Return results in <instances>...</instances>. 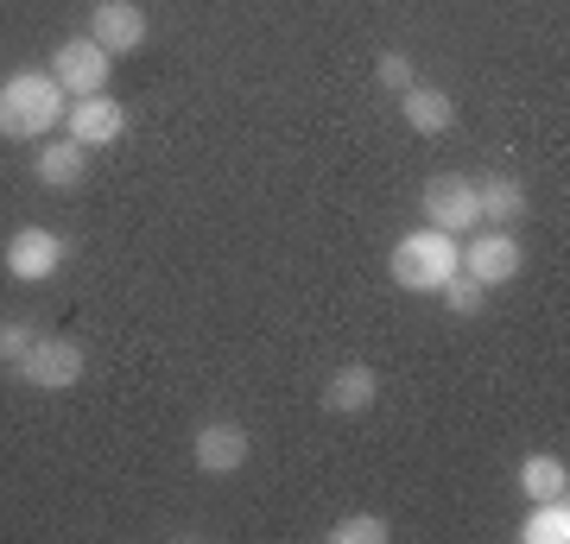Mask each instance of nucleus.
<instances>
[{"instance_id": "f257e3e1", "label": "nucleus", "mask_w": 570, "mask_h": 544, "mask_svg": "<svg viewBox=\"0 0 570 544\" xmlns=\"http://www.w3.org/2000/svg\"><path fill=\"white\" fill-rule=\"evenodd\" d=\"M63 82L51 70H13V77L0 82V140H51L63 127Z\"/></svg>"}, {"instance_id": "f03ea898", "label": "nucleus", "mask_w": 570, "mask_h": 544, "mask_svg": "<svg viewBox=\"0 0 570 544\" xmlns=\"http://www.w3.org/2000/svg\"><path fill=\"white\" fill-rule=\"evenodd\" d=\"M463 266V247H456V235H444V228H412V235H400L387 254V273L400 291H438V285L450 279Z\"/></svg>"}, {"instance_id": "7ed1b4c3", "label": "nucleus", "mask_w": 570, "mask_h": 544, "mask_svg": "<svg viewBox=\"0 0 570 544\" xmlns=\"http://www.w3.org/2000/svg\"><path fill=\"white\" fill-rule=\"evenodd\" d=\"M13 374H20L26 386H39V393H70V386L89 374V355H82L77 336H45L39 329V343L13 362Z\"/></svg>"}, {"instance_id": "20e7f679", "label": "nucleus", "mask_w": 570, "mask_h": 544, "mask_svg": "<svg viewBox=\"0 0 570 544\" xmlns=\"http://www.w3.org/2000/svg\"><path fill=\"white\" fill-rule=\"evenodd\" d=\"M425 222L444 228V235H475L482 228V202H475V178H463V171H431L425 178Z\"/></svg>"}, {"instance_id": "39448f33", "label": "nucleus", "mask_w": 570, "mask_h": 544, "mask_svg": "<svg viewBox=\"0 0 570 544\" xmlns=\"http://www.w3.org/2000/svg\"><path fill=\"white\" fill-rule=\"evenodd\" d=\"M63 254H70V247H63V235H51V228H39V222H26V228H13V235H7L0 266H7L20 285H45L63 266Z\"/></svg>"}, {"instance_id": "423d86ee", "label": "nucleus", "mask_w": 570, "mask_h": 544, "mask_svg": "<svg viewBox=\"0 0 570 544\" xmlns=\"http://www.w3.org/2000/svg\"><path fill=\"white\" fill-rule=\"evenodd\" d=\"M520 266H527V247L513 241V228H475L463 241V273L475 285H508L520 279Z\"/></svg>"}, {"instance_id": "0eeeda50", "label": "nucleus", "mask_w": 570, "mask_h": 544, "mask_svg": "<svg viewBox=\"0 0 570 544\" xmlns=\"http://www.w3.org/2000/svg\"><path fill=\"white\" fill-rule=\"evenodd\" d=\"M63 133L77 146H89V152H102V146H115L127 133V108L108 89H96V96H70V108H63Z\"/></svg>"}, {"instance_id": "6e6552de", "label": "nucleus", "mask_w": 570, "mask_h": 544, "mask_svg": "<svg viewBox=\"0 0 570 544\" xmlns=\"http://www.w3.org/2000/svg\"><path fill=\"white\" fill-rule=\"evenodd\" d=\"M89 39L102 44L108 58H127V51H146L153 20H146V7H134V0H96V13H89Z\"/></svg>"}, {"instance_id": "1a4fd4ad", "label": "nucleus", "mask_w": 570, "mask_h": 544, "mask_svg": "<svg viewBox=\"0 0 570 544\" xmlns=\"http://www.w3.org/2000/svg\"><path fill=\"white\" fill-rule=\"evenodd\" d=\"M108 70H115V58L89 32L82 39H63L51 51V77L63 82V96H96V89H108Z\"/></svg>"}, {"instance_id": "9d476101", "label": "nucleus", "mask_w": 570, "mask_h": 544, "mask_svg": "<svg viewBox=\"0 0 570 544\" xmlns=\"http://www.w3.org/2000/svg\"><path fill=\"white\" fill-rule=\"evenodd\" d=\"M190 456H197L204 475H235V468H247V456H254V437H247L235 418H209V424H197Z\"/></svg>"}, {"instance_id": "9b49d317", "label": "nucleus", "mask_w": 570, "mask_h": 544, "mask_svg": "<svg viewBox=\"0 0 570 544\" xmlns=\"http://www.w3.org/2000/svg\"><path fill=\"white\" fill-rule=\"evenodd\" d=\"M374 399H381V374H374L367 362H343L324 380V412L330 418H362V412H374Z\"/></svg>"}, {"instance_id": "f8f14e48", "label": "nucleus", "mask_w": 570, "mask_h": 544, "mask_svg": "<svg viewBox=\"0 0 570 544\" xmlns=\"http://www.w3.org/2000/svg\"><path fill=\"white\" fill-rule=\"evenodd\" d=\"M32 178H39L45 190H77V184L89 178V146H77L70 133L39 140V152H32Z\"/></svg>"}, {"instance_id": "ddd939ff", "label": "nucleus", "mask_w": 570, "mask_h": 544, "mask_svg": "<svg viewBox=\"0 0 570 544\" xmlns=\"http://www.w3.org/2000/svg\"><path fill=\"white\" fill-rule=\"evenodd\" d=\"M475 202H482V228H513L527 222V184L508 178V171H489V178H475Z\"/></svg>"}, {"instance_id": "4468645a", "label": "nucleus", "mask_w": 570, "mask_h": 544, "mask_svg": "<svg viewBox=\"0 0 570 544\" xmlns=\"http://www.w3.org/2000/svg\"><path fill=\"white\" fill-rule=\"evenodd\" d=\"M400 108H406V127L425 133V140L456 127V101H450L444 89H431V82H406V89H400Z\"/></svg>"}, {"instance_id": "2eb2a0df", "label": "nucleus", "mask_w": 570, "mask_h": 544, "mask_svg": "<svg viewBox=\"0 0 570 544\" xmlns=\"http://www.w3.org/2000/svg\"><path fill=\"white\" fill-rule=\"evenodd\" d=\"M520 494H527V501H570V468H564V456L532 449L527 463H520Z\"/></svg>"}, {"instance_id": "dca6fc26", "label": "nucleus", "mask_w": 570, "mask_h": 544, "mask_svg": "<svg viewBox=\"0 0 570 544\" xmlns=\"http://www.w3.org/2000/svg\"><path fill=\"white\" fill-rule=\"evenodd\" d=\"M520 544H570V501H532L520 520Z\"/></svg>"}, {"instance_id": "f3484780", "label": "nucleus", "mask_w": 570, "mask_h": 544, "mask_svg": "<svg viewBox=\"0 0 570 544\" xmlns=\"http://www.w3.org/2000/svg\"><path fill=\"white\" fill-rule=\"evenodd\" d=\"M438 298L450 304V310H456V317H482V310H489V285H475L463 273V266H456V273H450L444 285H438Z\"/></svg>"}, {"instance_id": "a211bd4d", "label": "nucleus", "mask_w": 570, "mask_h": 544, "mask_svg": "<svg viewBox=\"0 0 570 544\" xmlns=\"http://www.w3.org/2000/svg\"><path fill=\"white\" fill-rule=\"evenodd\" d=\"M393 525L381 520V513H348V520L330 525V544H387Z\"/></svg>"}, {"instance_id": "6ab92c4d", "label": "nucleus", "mask_w": 570, "mask_h": 544, "mask_svg": "<svg viewBox=\"0 0 570 544\" xmlns=\"http://www.w3.org/2000/svg\"><path fill=\"white\" fill-rule=\"evenodd\" d=\"M32 343H39V329H32V323H20V317L0 323V362H7V367L20 362V355H26Z\"/></svg>"}, {"instance_id": "aec40b11", "label": "nucleus", "mask_w": 570, "mask_h": 544, "mask_svg": "<svg viewBox=\"0 0 570 544\" xmlns=\"http://www.w3.org/2000/svg\"><path fill=\"white\" fill-rule=\"evenodd\" d=\"M374 77H381V89H393V96H400L406 82H419V77H412V58H406V51H381V58H374Z\"/></svg>"}]
</instances>
